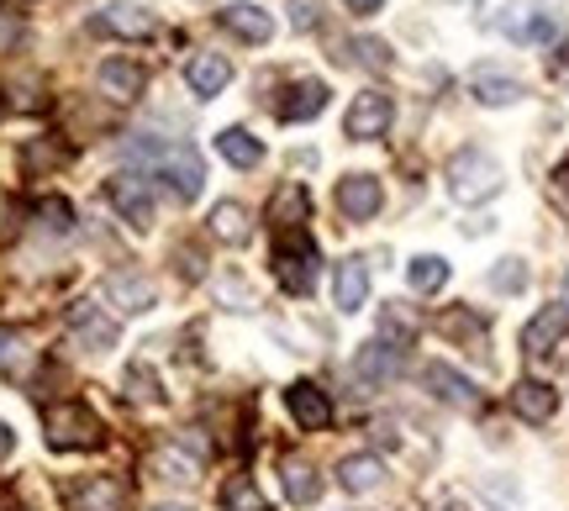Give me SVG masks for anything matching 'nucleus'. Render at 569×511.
<instances>
[{
	"label": "nucleus",
	"mask_w": 569,
	"mask_h": 511,
	"mask_svg": "<svg viewBox=\"0 0 569 511\" xmlns=\"http://www.w3.org/2000/svg\"><path fill=\"white\" fill-rule=\"evenodd\" d=\"M127 485L117 474H80L74 485H63V511H122Z\"/></svg>",
	"instance_id": "obj_5"
},
{
	"label": "nucleus",
	"mask_w": 569,
	"mask_h": 511,
	"mask_svg": "<svg viewBox=\"0 0 569 511\" xmlns=\"http://www.w3.org/2000/svg\"><path fill=\"white\" fill-rule=\"evenodd\" d=\"M38 217H42V227H53V232H69V227H74V211H69V201H59V196L38 201Z\"/></svg>",
	"instance_id": "obj_36"
},
{
	"label": "nucleus",
	"mask_w": 569,
	"mask_h": 511,
	"mask_svg": "<svg viewBox=\"0 0 569 511\" xmlns=\"http://www.w3.org/2000/svg\"><path fill=\"white\" fill-rule=\"evenodd\" d=\"M11 453V432H6V422H0V459Z\"/></svg>",
	"instance_id": "obj_44"
},
{
	"label": "nucleus",
	"mask_w": 569,
	"mask_h": 511,
	"mask_svg": "<svg viewBox=\"0 0 569 511\" xmlns=\"http://www.w3.org/2000/svg\"><path fill=\"white\" fill-rule=\"evenodd\" d=\"M380 206H386V190H380L375 174H343L338 180V211H343L348 222H369Z\"/></svg>",
	"instance_id": "obj_10"
},
{
	"label": "nucleus",
	"mask_w": 569,
	"mask_h": 511,
	"mask_svg": "<svg viewBox=\"0 0 569 511\" xmlns=\"http://www.w3.org/2000/svg\"><path fill=\"white\" fill-rule=\"evenodd\" d=\"M565 332H569V311L565 307H543L528 322V332H522V353H528V359H549Z\"/></svg>",
	"instance_id": "obj_14"
},
{
	"label": "nucleus",
	"mask_w": 569,
	"mask_h": 511,
	"mask_svg": "<svg viewBox=\"0 0 569 511\" xmlns=\"http://www.w3.org/2000/svg\"><path fill=\"white\" fill-rule=\"evenodd\" d=\"M274 280L290 295H306L317 285V243L306 232H280V243H274Z\"/></svg>",
	"instance_id": "obj_4"
},
{
	"label": "nucleus",
	"mask_w": 569,
	"mask_h": 511,
	"mask_svg": "<svg viewBox=\"0 0 569 511\" xmlns=\"http://www.w3.org/2000/svg\"><path fill=\"white\" fill-rule=\"evenodd\" d=\"M306 217H311V201H306L301 184H284L280 196L269 201V222H274V232H301Z\"/></svg>",
	"instance_id": "obj_24"
},
{
	"label": "nucleus",
	"mask_w": 569,
	"mask_h": 511,
	"mask_svg": "<svg viewBox=\"0 0 569 511\" xmlns=\"http://www.w3.org/2000/svg\"><path fill=\"white\" fill-rule=\"evenodd\" d=\"M511 411H517L522 422H549L553 411H559V395H553V385H543V380H522V385L511 390Z\"/></svg>",
	"instance_id": "obj_23"
},
{
	"label": "nucleus",
	"mask_w": 569,
	"mask_h": 511,
	"mask_svg": "<svg viewBox=\"0 0 569 511\" xmlns=\"http://www.w3.org/2000/svg\"><path fill=\"white\" fill-rule=\"evenodd\" d=\"M427 511H469V507H465V501H432Z\"/></svg>",
	"instance_id": "obj_42"
},
{
	"label": "nucleus",
	"mask_w": 569,
	"mask_h": 511,
	"mask_svg": "<svg viewBox=\"0 0 569 511\" xmlns=\"http://www.w3.org/2000/svg\"><path fill=\"white\" fill-rule=\"evenodd\" d=\"M443 332L448 338H459L469 353H486V317L469 307H448L443 311Z\"/></svg>",
	"instance_id": "obj_28"
},
{
	"label": "nucleus",
	"mask_w": 569,
	"mask_h": 511,
	"mask_svg": "<svg viewBox=\"0 0 569 511\" xmlns=\"http://www.w3.org/2000/svg\"><path fill=\"white\" fill-rule=\"evenodd\" d=\"M127 159H138L153 180H163L180 201H196L206 184V164L201 153L190 143H148V138H138V143H127Z\"/></svg>",
	"instance_id": "obj_1"
},
{
	"label": "nucleus",
	"mask_w": 569,
	"mask_h": 511,
	"mask_svg": "<svg viewBox=\"0 0 569 511\" xmlns=\"http://www.w3.org/2000/svg\"><path fill=\"white\" fill-rule=\"evenodd\" d=\"M549 74H553L559 84H569V42H559V53L549 59Z\"/></svg>",
	"instance_id": "obj_40"
},
{
	"label": "nucleus",
	"mask_w": 569,
	"mask_h": 511,
	"mask_svg": "<svg viewBox=\"0 0 569 511\" xmlns=\"http://www.w3.org/2000/svg\"><path fill=\"white\" fill-rule=\"evenodd\" d=\"M280 480H284V495H290L296 507H311V501L322 495V474L311 470L306 459H284V464H280Z\"/></svg>",
	"instance_id": "obj_27"
},
{
	"label": "nucleus",
	"mask_w": 569,
	"mask_h": 511,
	"mask_svg": "<svg viewBox=\"0 0 569 511\" xmlns=\"http://www.w3.org/2000/svg\"><path fill=\"white\" fill-rule=\"evenodd\" d=\"M217 501H222L227 511H269V495L248 480V474H232L222 491H217Z\"/></svg>",
	"instance_id": "obj_30"
},
{
	"label": "nucleus",
	"mask_w": 569,
	"mask_h": 511,
	"mask_svg": "<svg viewBox=\"0 0 569 511\" xmlns=\"http://www.w3.org/2000/svg\"><path fill=\"white\" fill-rule=\"evenodd\" d=\"M96 84H101L111 101H138L142 96V84H148V74H142V63H132V59H106L101 69H96Z\"/></svg>",
	"instance_id": "obj_17"
},
{
	"label": "nucleus",
	"mask_w": 569,
	"mask_h": 511,
	"mask_svg": "<svg viewBox=\"0 0 569 511\" xmlns=\"http://www.w3.org/2000/svg\"><path fill=\"white\" fill-rule=\"evenodd\" d=\"M211 238H222V243H248V238H253V222H248L243 206L238 201L211 206Z\"/></svg>",
	"instance_id": "obj_29"
},
{
	"label": "nucleus",
	"mask_w": 569,
	"mask_h": 511,
	"mask_svg": "<svg viewBox=\"0 0 569 511\" xmlns=\"http://www.w3.org/2000/svg\"><path fill=\"white\" fill-rule=\"evenodd\" d=\"M390 96H380V90H365V96H353V106H348L343 117V132L348 138H359V143H369V138H386L390 132Z\"/></svg>",
	"instance_id": "obj_7"
},
{
	"label": "nucleus",
	"mask_w": 569,
	"mask_h": 511,
	"mask_svg": "<svg viewBox=\"0 0 569 511\" xmlns=\"http://www.w3.org/2000/svg\"><path fill=\"white\" fill-rule=\"evenodd\" d=\"M338 485H343L348 495L380 491V485H386V464H380L375 453H348L343 464H338Z\"/></svg>",
	"instance_id": "obj_21"
},
{
	"label": "nucleus",
	"mask_w": 569,
	"mask_h": 511,
	"mask_svg": "<svg viewBox=\"0 0 569 511\" xmlns=\"http://www.w3.org/2000/svg\"><path fill=\"white\" fill-rule=\"evenodd\" d=\"M327 96H332V90H327L322 80H296L280 101H274V117H280V122H311V117L327 111Z\"/></svg>",
	"instance_id": "obj_13"
},
{
	"label": "nucleus",
	"mask_w": 569,
	"mask_h": 511,
	"mask_svg": "<svg viewBox=\"0 0 569 511\" xmlns=\"http://www.w3.org/2000/svg\"><path fill=\"white\" fill-rule=\"evenodd\" d=\"M69 332H74V343H80L84 353L117 348V317H106L96 301H80V307L69 311Z\"/></svg>",
	"instance_id": "obj_9"
},
{
	"label": "nucleus",
	"mask_w": 569,
	"mask_h": 511,
	"mask_svg": "<svg viewBox=\"0 0 569 511\" xmlns=\"http://www.w3.org/2000/svg\"><path fill=\"white\" fill-rule=\"evenodd\" d=\"M380 343H390L396 353H401V348H411V343H417V317H411V311H401V307H386V311H380Z\"/></svg>",
	"instance_id": "obj_31"
},
{
	"label": "nucleus",
	"mask_w": 569,
	"mask_h": 511,
	"mask_svg": "<svg viewBox=\"0 0 569 511\" xmlns=\"http://www.w3.org/2000/svg\"><path fill=\"white\" fill-rule=\"evenodd\" d=\"M348 6H353V11H380L386 0H348Z\"/></svg>",
	"instance_id": "obj_43"
},
{
	"label": "nucleus",
	"mask_w": 569,
	"mask_h": 511,
	"mask_svg": "<svg viewBox=\"0 0 569 511\" xmlns=\"http://www.w3.org/2000/svg\"><path fill=\"white\" fill-rule=\"evenodd\" d=\"M501 190V164L480 153V148H459L453 159H448V196L459 206H480L490 201Z\"/></svg>",
	"instance_id": "obj_3"
},
{
	"label": "nucleus",
	"mask_w": 569,
	"mask_h": 511,
	"mask_svg": "<svg viewBox=\"0 0 569 511\" xmlns=\"http://www.w3.org/2000/svg\"><path fill=\"white\" fill-rule=\"evenodd\" d=\"M401 374V353L390 343H369V348H359V359H353V380L359 385H386V380H396Z\"/></svg>",
	"instance_id": "obj_19"
},
{
	"label": "nucleus",
	"mask_w": 569,
	"mask_h": 511,
	"mask_svg": "<svg viewBox=\"0 0 569 511\" xmlns=\"http://www.w3.org/2000/svg\"><path fill=\"white\" fill-rule=\"evenodd\" d=\"M153 511H184V507H153Z\"/></svg>",
	"instance_id": "obj_46"
},
{
	"label": "nucleus",
	"mask_w": 569,
	"mask_h": 511,
	"mask_svg": "<svg viewBox=\"0 0 569 511\" xmlns=\"http://www.w3.org/2000/svg\"><path fill=\"white\" fill-rule=\"evenodd\" d=\"M106 196H111V206H117L138 232L142 227H153V184L142 180V174H132V169L111 174V180H106Z\"/></svg>",
	"instance_id": "obj_6"
},
{
	"label": "nucleus",
	"mask_w": 569,
	"mask_h": 511,
	"mask_svg": "<svg viewBox=\"0 0 569 511\" xmlns=\"http://www.w3.org/2000/svg\"><path fill=\"white\" fill-rule=\"evenodd\" d=\"M353 53H365V59L375 63V69H390V48H386V42H375V38H369V42H359Z\"/></svg>",
	"instance_id": "obj_39"
},
{
	"label": "nucleus",
	"mask_w": 569,
	"mask_h": 511,
	"mask_svg": "<svg viewBox=\"0 0 569 511\" xmlns=\"http://www.w3.org/2000/svg\"><path fill=\"white\" fill-rule=\"evenodd\" d=\"M232 80V63L222 53H196V59L184 63V84L196 90V96H222V84Z\"/></svg>",
	"instance_id": "obj_22"
},
{
	"label": "nucleus",
	"mask_w": 569,
	"mask_h": 511,
	"mask_svg": "<svg viewBox=\"0 0 569 511\" xmlns=\"http://www.w3.org/2000/svg\"><path fill=\"white\" fill-rule=\"evenodd\" d=\"M553 184H559V190H565V196H569V153H565V159H559V169H553Z\"/></svg>",
	"instance_id": "obj_41"
},
{
	"label": "nucleus",
	"mask_w": 569,
	"mask_h": 511,
	"mask_svg": "<svg viewBox=\"0 0 569 511\" xmlns=\"http://www.w3.org/2000/svg\"><path fill=\"white\" fill-rule=\"evenodd\" d=\"M422 380H427V390H432L438 401H448V407H459V411H480V407H486V395H480V390H475V380H465L459 369L427 364Z\"/></svg>",
	"instance_id": "obj_11"
},
{
	"label": "nucleus",
	"mask_w": 569,
	"mask_h": 511,
	"mask_svg": "<svg viewBox=\"0 0 569 511\" xmlns=\"http://www.w3.org/2000/svg\"><path fill=\"white\" fill-rule=\"evenodd\" d=\"M332 295H338V307H343V311H359V307H365V295H369V269H365V259H343V264H338Z\"/></svg>",
	"instance_id": "obj_25"
},
{
	"label": "nucleus",
	"mask_w": 569,
	"mask_h": 511,
	"mask_svg": "<svg viewBox=\"0 0 569 511\" xmlns=\"http://www.w3.org/2000/svg\"><path fill=\"white\" fill-rule=\"evenodd\" d=\"M0 369H6V374H27V369H32V348L21 343V338H0Z\"/></svg>",
	"instance_id": "obj_34"
},
{
	"label": "nucleus",
	"mask_w": 569,
	"mask_h": 511,
	"mask_svg": "<svg viewBox=\"0 0 569 511\" xmlns=\"http://www.w3.org/2000/svg\"><path fill=\"white\" fill-rule=\"evenodd\" d=\"M284 407H290V417H296L306 432H322L327 422H332V401H327V390L317 385V380H296V385L284 390Z\"/></svg>",
	"instance_id": "obj_12"
},
{
	"label": "nucleus",
	"mask_w": 569,
	"mask_h": 511,
	"mask_svg": "<svg viewBox=\"0 0 569 511\" xmlns=\"http://www.w3.org/2000/svg\"><path fill=\"white\" fill-rule=\"evenodd\" d=\"M469 90H475V101L480 106H511V101L528 96V84L517 80V74H501V69H475Z\"/></svg>",
	"instance_id": "obj_20"
},
{
	"label": "nucleus",
	"mask_w": 569,
	"mask_h": 511,
	"mask_svg": "<svg viewBox=\"0 0 569 511\" xmlns=\"http://www.w3.org/2000/svg\"><path fill=\"white\" fill-rule=\"evenodd\" d=\"M96 27L101 32H111V38H153V11H142V6H132V0H111L101 17H96Z\"/></svg>",
	"instance_id": "obj_16"
},
{
	"label": "nucleus",
	"mask_w": 569,
	"mask_h": 511,
	"mask_svg": "<svg viewBox=\"0 0 569 511\" xmlns=\"http://www.w3.org/2000/svg\"><path fill=\"white\" fill-rule=\"evenodd\" d=\"M290 27H296V32H311V27H317V0H290Z\"/></svg>",
	"instance_id": "obj_38"
},
{
	"label": "nucleus",
	"mask_w": 569,
	"mask_h": 511,
	"mask_svg": "<svg viewBox=\"0 0 569 511\" xmlns=\"http://www.w3.org/2000/svg\"><path fill=\"white\" fill-rule=\"evenodd\" d=\"M217 153H222L232 169H253L264 164V143L253 138V132H243V127H227L222 138H217Z\"/></svg>",
	"instance_id": "obj_26"
},
{
	"label": "nucleus",
	"mask_w": 569,
	"mask_h": 511,
	"mask_svg": "<svg viewBox=\"0 0 569 511\" xmlns=\"http://www.w3.org/2000/svg\"><path fill=\"white\" fill-rule=\"evenodd\" d=\"M21 164H27V174H42V169H59V164H69V148L53 143V138H32V143L21 148Z\"/></svg>",
	"instance_id": "obj_32"
},
{
	"label": "nucleus",
	"mask_w": 569,
	"mask_h": 511,
	"mask_svg": "<svg viewBox=\"0 0 569 511\" xmlns=\"http://www.w3.org/2000/svg\"><path fill=\"white\" fill-rule=\"evenodd\" d=\"M42 432H48V449L59 453H84V449H101L106 428L101 417L84 407V401H59V407L42 411Z\"/></svg>",
	"instance_id": "obj_2"
},
{
	"label": "nucleus",
	"mask_w": 569,
	"mask_h": 511,
	"mask_svg": "<svg viewBox=\"0 0 569 511\" xmlns=\"http://www.w3.org/2000/svg\"><path fill=\"white\" fill-rule=\"evenodd\" d=\"M407 280H411V290H438L448 280V259H438V253H417L407 264Z\"/></svg>",
	"instance_id": "obj_33"
},
{
	"label": "nucleus",
	"mask_w": 569,
	"mask_h": 511,
	"mask_svg": "<svg viewBox=\"0 0 569 511\" xmlns=\"http://www.w3.org/2000/svg\"><path fill=\"white\" fill-rule=\"evenodd\" d=\"M490 285L496 290H522V259H507V264L490 274Z\"/></svg>",
	"instance_id": "obj_37"
},
{
	"label": "nucleus",
	"mask_w": 569,
	"mask_h": 511,
	"mask_svg": "<svg viewBox=\"0 0 569 511\" xmlns=\"http://www.w3.org/2000/svg\"><path fill=\"white\" fill-rule=\"evenodd\" d=\"M565 311H569V269H565Z\"/></svg>",
	"instance_id": "obj_45"
},
{
	"label": "nucleus",
	"mask_w": 569,
	"mask_h": 511,
	"mask_svg": "<svg viewBox=\"0 0 569 511\" xmlns=\"http://www.w3.org/2000/svg\"><path fill=\"white\" fill-rule=\"evenodd\" d=\"M201 453H206L201 438H184V449L180 443H163V449L153 453V474H159V480H196Z\"/></svg>",
	"instance_id": "obj_18"
},
{
	"label": "nucleus",
	"mask_w": 569,
	"mask_h": 511,
	"mask_svg": "<svg viewBox=\"0 0 569 511\" xmlns=\"http://www.w3.org/2000/svg\"><path fill=\"white\" fill-rule=\"evenodd\" d=\"M101 295L111 301V307L122 311V317H142V311H153V280H142L138 269H117V274H106Z\"/></svg>",
	"instance_id": "obj_8"
},
{
	"label": "nucleus",
	"mask_w": 569,
	"mask_h": 511,
	"mask_svg": "<svg viewBox=\"0 0 569 511\" xmlns=\"http://www.w3.org/2000/svg\"><path fill=\"white\" fill-rule=\"evenodd\" d=\"M127 395H132V401H159V374L148 364H132L127 369Z\"/></svg>",
	"instance_id": "obj_35"
},
{
	"label": "nucleus",
	"mask_w": 569,
	"mask_h": 511,
	"mask_svg": "<svg viewBox=\"0 0 569 511\" xmlns=\"http://www.w3.org/2000/svg\"><path fill=\"white\" fill-rule=\"evenodd\" d=\"M222 27L238 42H269L274 38V17H269L264 6H253V0H232V6L222 11Z\"/></svg>",
	"instance_id": "obj_15"
}]
</instances>
